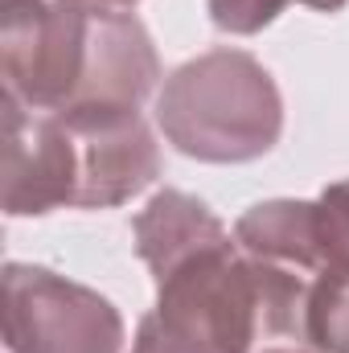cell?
<instances>
[{
    "mask_svg": "<svg viewBox=\"0 0 349 353\" xmlns=\"http://www.w3.org/2000/svg\"><path fill=\"white\" fill-rule=\"evenodd\" d=\"M4 94L33 111L140 107L161 58L144 21L94 0H0Z\"/></svg>",
    "mask_w": 349,
    "mask_h": 353,
    "instance_id": "obj_1",
    "label": "cell"
},
{
    "mask_svg": "<svg viewBox=\"0 0 349 353\" xmlns=\"http://www.w3.org/2000/svg\"><path fill=\"white\" fill-rule=\"evenodd\" d=\"M132 353H214L210 345L193 341V337H181L177 329H169L157 312H148L136 329V341H132Z\"/></svg>",
    "mask_w": 349,
    "mask_h": 353,
    "instance_id": "obj_9",
    "label": "cell"
},
{
    "mask_svg": "<svg viewBox=\"0 0 349 353\" xmlns=\"http://www.w3.org/2000/svg\"><path fill=\"white\" fill-rule=\"evenodd\" d=\"M304 345L317 353H349V263L312 275L304 300Z\"/></svg>",
    "mask_w": 349,
    "mask_h": 353,
    "instance_id": "obj_6",
    "label": "cell"
},
{
    "mask_svg": "<svg viewBox=\"0 0 349 353\" xmlns=\"http://www.w3.org/2000/svg\"><path fill=\"white\" fill-rule=\"evenodd\" d=\"M263 353H300V350H263Z\"/></svg>",
    "mask_w": 349,
    "mask_h": 353,
    "instance_id": "obj_11",
    "label": "cell"
},
{
    "mask_svg": "<svg viewBox=\"0 0 349 353\" xmlns=\"http://www.w3.org/2000/svg\"><path fill=\"white\" fill-rule=\"evenodd\" d=\"M317 210V247H321V271L349 263V181H333L312 201ZM317 271V275H321Z\"/></svg>",
    "mask_w": 349,
    "mask_h": 353,
    "instance_id": "obj_7",
    "label": "cell"
},
{
    "mask_svg": "<svg viewBox=\"0 0 349 353\" xmlns=\"http://www.w3.org/2000/svg\"><path fill=\"white\" fill-rule=\"evenodd\" d=\"M74 205V144L54 111L4 94V214L41 218Z\"/></svg>",
    "mask_w": 349,
    "mask_h": 353,
    "instance_id": "obj_5",
    "label": "cell"
},
{
    "mask_svg": "<svg viewBox=\"0 0 349 353\" xmlns=\"http://www.w3.org/2000/svg\"><path fill=\"white\" fill-rule=\"evenodd\" d=\"M94 4H111V8H128V12H132L140 0H94Z\"/></svg>",
    "mask_w": 349,
    "mask_h": 353,
    "instance_id": "obj_10",
    "label": "cell"
},
{
    "mask_svg": "<svg viewBox=\"0 0 349 353\" xmlns=\"http://www.w3.org/2000/svg\"><path fill=\"white\" fill-rule=\"evenodd\" d=\"M288 4H292V0H206L214 29L235 33V37H251V33L267 29V25H271ZM296 4L317 8V0H296Z\"/></svg>",
    "mask_w": 349,
    "mask_h": 353,
    "instance_id": "obj_8",
    "label": "cell"
},
{
    "mask_svg": "<svg viewBox=\"0 0 349 353\" xmlns=\"http://www.w3.org/2000/svg\"><path fill=\"white\" fill-rule=\"evenodd\" d=\"M157 123L189 161L247 165L279 144L283 99L259 58L222 46L189 58L165 79Z\"/></svg>",
    "mask_w": 349,
    "mask_h": 353,
    "instance_id": "obj_2",
    "label": "cell"
},
{
    "mask_svg": "<svg viewBox=\"0 0 349 353\" xmlns=\"http://www.w3.org/2000/svg\"><path fill=\"white\" fill-rule=\"evenodd\" d=\"M74 144V205L111 210L161 176V144L140 107L54 111Z\"/></svg>",
    "mask_w": 349,
    "mask_h": 353,
    "instance_id": "obj_4",
    "label": "cell"
},
{
    "mask_svg": "<svg viewBox=\"0 0 349 353\" xmlns=\"http://www.w3.org/2000/svg\"><path fill=\"white\" fill-rule=\"evenodd\" d=\"M4 350L8 353H119L123 316L87 283L50 267L4 263Z\"/></svg>",
    "mask_w": 349,
    "mask_h": 353,
    "instance_id": "obj_3",
    "label": "cell"
}]
</instances>
